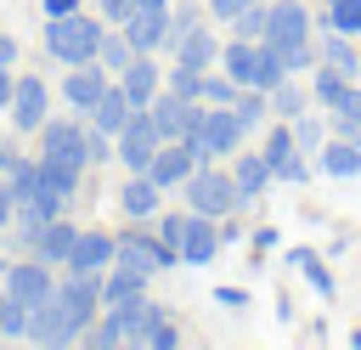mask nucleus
<instances>
[{
  "label": "nucleus",
  "instance_id": "38",
  "mask_svg": "<svg viewBox=\"0 0 361 350\" xmlns=\"http://www.w3.org/2000/svg\"><path fill=\"white\" fill-rule=\"evenodd\" d=\"M327 130H333V135H355V130H361V90H355V85H350L344 102L333 107V124H327Z\"/></svg>",
  "mask_w": 361,
  "mask_h": 350
},
{
  "label": "nucleus",
  "instance_id": "43",
  "mask_svg": "<svg viewBox=\"0 0 361 350\" xmlns=\"http://www.w3.org/2000/svg\"><path fill=\"white\" fill-rule=\"evenodd\" d=\"M85 158H90V169H96V164H107V158H113V135H107V130H96V124H85Z\"/></svg>",
  "mask_w": 361,
  "mask_h": 350
},
{
  "label": "nucleus",
  "instance_id": "8",
  "mask_svg": "<svg viewBox=\"0 0 361 350\" xmlns=\"http://www.w3.org/2000/svg\"><path fill=\"white\" fill-rule=\"evenodd\" d=\"M6 113H11V130H17V135H34V130L45 124V113H51V90H45V73H17Z\"/></svg>",
  "mask_w": 361,
  "mask_h": 350
},
{
  "label": "nucleus",
  "instance_id": "6",
  "mask_svg": "<svg viewBox=\"0 0 361 350\" xmlns=\"http://www.w3.org/2000/svg\"><path fill=\"white\" fill-rule=\"evenodd\" d=\"M158 147H164V135H158V124H152L147 107H135V113L124 119V130L113 135V158H118L130 175H147L152 158H158Z\"/></svg>",
  "mask_w": 361,
  "mask_h": 350
},
{
  "label": "nucleus",
  "instance_id": "37",
  "mask_svg": "<svg viewBox=\"0 0 361 350\" xmlns=\"http://www.w3.org/2000/svg\"><path fill=\"white\" fill-rule=\"evenodd\" d=\"M28 310H34V305H23L17 294L0 288V339H23V333H28Z\"/></svg>",
  "mask_w": 361,
  "mask_h": 350
},
{
  "label": "nucleus",
  "instance_id": "56",
  "mask_svg": "<svg viewBox=\"0 0 361 350\" xmlns=\"http://www.w3.org/2000/svg\"><path fill=\"white\" fill-rule=\"evenodd\" d=\"M0 237H6V226H0Z\"/></svg>",
  "mask_w": 361,
  "mask_h": 350
},
{
  "label": "nucleus",
  "instance_id": "53",
  "mask_svg": "<svg viewBox=\"0 0 361 350\" xmlns=\"http://www.w3.org/2000/svg\"><path fill=\"white\" fill-rule=\"evenodd\" d=\"M175 0H135V11H169Z\"/></svg>",
  "mask_w": 361,
  "mask_h": 350
},
{
  "label": "nucleus",
  "instance_id": "36",
  "mask_svg": "<svg viewBox=\"0 0 361 350\" xmlns=\"http://www.w3.org/2000/svg\"><path fill=\"white\" fill-rule=\"evenodd\" d=\"M293 124V141H299V152H322V141H327V119H316V107H305L299 119H288Z\"/></svg>",
  "mask_w": 361,
  "mask_h": 350
},
{
  "label": "nucleus",
  "instance_id": "57",
  "mask_svg": "<svg viewBox=\"0 0 361 350\" xmlns=\"http://www.w3.org/2000/svg\"><path fill=\"white\" fill-rule=\"evenodd\" d=\"M322 6H327V0H322Z\"/></svg>",
  "mask_w": 361,
  "mask_h": 350
},
{
  "label": "nucleus",
  "instance_id": "14",
  "mask_svg": "<svg viewBox=\"0 0 361 350\" xmlns=\"http://www.w3.org/2000/svg\"><path fill=\"white\" fill-rule=\"evenodd\" d=\"M118 260V231H96V226H79V243L68 254L62 271H107Z\"/></svg>",
  "mask_w": 361,
  "mask_h": 350
},
{
  "label": "nucleus",
  "instance_id": "13",
  "mask_svg": "<svg viewBox=\"0 0 361 350\" xmlns=\"http://www.w3.org/2000/svg\"><path fill=\"white\" fill-rule=\"evenodd\" d=\"M113 85V73L102 68V62H79V68H68L62 73V102L73 107V113H90L96 107V96Z\"/></svg>",
  "mask_w": 361,
  "mask_h": 350
},
{
  "label": "nucleus",
  "instance_id": "10",
  "mask_svg": "<svg viewBox=\"0 0 361 350\" xmlns=\"http://www.w3.org/2000/svg\"><path fill=\"white\" fill-rule=\"evenodd\" d=\"M243 124H237V113L231 107H209V119H203V135L192 141V152H197V164H214V158H231L237 147H243Z\"/></svg>",
  "mask_w": 361,
  "mask_h": 350
},
{
  "label": "nucleus",
  "instance_id": "12",
  "mask_svg": "<svg viewBox=\"0 0 361 350\" xmlns=\"http://www.w3.org/2000/svg\"><path fill=\"white\" fill-rule=\"evenodd\" d=\"M28 344H39V350H62V344H79V333L68 327V316H62V305H56V294L51 299H39L34 310H28V333H23Z\"/></svg>",
  "mask_w": 361,
  "mask_h": 350
},
{
  "label": "nucleus",
  "instance_id": "51",
  "mask_svg": "<svg viewBox=\"0 0 361 350\" xmlns=\"http://www.w3.org/2000/svg\"><path fill=\"white\" fill-rule=\"evenodd\" d=\"M11 62H17V40H11V34H0V68H11Z\"/></svg>",
  "mask_w": 361,
  "mask_h": 350
},
{
  "label": "nucleus",
  "instance_id": "19",
  "mask_svg": "<svg viewBox=\"0 0 361 350\" xmlns=\"http://www.w3.org/2000/svg\"><path fill=\"white\" fill-rule=\"evenodd\" d=\"M118 209H124L130 220H158V209H164V186H158L152 175H130V181L118 186Z\"/></svg>",
  "mask_w": 361,
  "mask_h": 350
},
{
  "label": "nucleus",
  "instance_id": "39",
  "mask_svg": "<svg viewBox=\"0 0 361 350\" xmlns=\"http://www.w3.org/2000/svg\"><path fill=\"white\" fill-rule=\"evenodd\" d=\"M282 79H288V62H282V56H276V51H271V45L259 40V73H254V85H259V90L271 96V90L282 85Z\"/></svg>",
  "mask_w": 361,
  "mask_h": 350
},
{
  "label": "nucleus",
  "instance_id": "2",
  "mask_svg": "<svg viewBox=\"0 0 361 350\" xmlns=\"http://www.w3.org/2000/svg\"><path fill=\"white\" fill-rule=\"evenodd\" d=\"M102 17L90 11H73V17H45L39 40H45V56L62 62V68H79V62H96V45H102Z\"/></svg>",
  "mask_w": 361,
  "mask_h": 350
},
{
  "label": "nucleus",
  "instance_id": "7",
  "mask_svg": "<svg viewBox=\"0 0 361 350\" xmlns=\"http://www.w3.org/2000/svg\"><path fill=\"white\" fill-rule=\"evenodd\" d=\"M118 260H124V265H141V271H152V277L180 265V254H175L158 231H141V220H130V226L118 231Z\"/></svg>",
  "mask_w": 361,
  "mask_h": 350
},
{
  "label": "nucleus",
  "instance_id": "47",
  "mask_svg": "<svg viewBox=\"0 0 361 350\" xmlns=\"http://www.w3.org/2000/svg\"><path fill=\"white\" fill-rule=\"evenodd\" d=\"M79 6H85V0H39V11H45V17H73Z\"/></svg>",
  "mask_w": 361,
  "mask_h": 350
},
{
  "label": "nucleus",
  "instance_id": "42",
  "mask_svg": "<svg viewBox=\"0 0 361 350\" xmlns=\"http://www.w3.org/2000/svg\"><path fill=\"white\" fill-rule=\"evenodd\" d=\"M197 79H203L197 68H180V62H175V68L164 73V90H175L180 102H192V96H197Z\"/></svg>",
  "mask_w": 361,
  "mask_h": 350
},
{
  "label": "nucleus",
  "instance_id": "44",
  "mask_svg": "<svg viewBox=\"0 0 361 350\" xmlns=\"http://www.w3.org/2000/svg\"><path fill=\"white\" fill-rule=\"evenodd\" d=\"M203 6H209V17H214V23H231V17H243L254 0H203Z\"/></svg>",
  "mask_w": 361,
  "mask_h": 350
},
{
  "label": "nucleus",
  "instance_id": "3",
  "mask_svg": "<svg viewBox=\"0 0 361 350\" xmlns=\"http://www.w3.org/2000/svg\"><path fill=\"white\" fill-rule=\"evenodd\" d=\"M180 203L186 209H197V215H237L243 209V192H237V181H231V169H214V164H197L192 175H186V186H180Z\"/></svg>",
  "mask_w": 361,
  "mask_h": 350
},
{
  "label": "nucleus",
  "instance_id": "22",
  "mask_svg": "<svg viewBox=\"0 0 361 350\" xmlns=\"http://www.w3.org/2000/svg\"><path fill=\"white\" fill-rule=\"evenodd\" d=\"M147 282H152V271L113 260V265L102 271V310H107V305H118V299H135V294H147Z\"/></svg>",
  "mask_w": 361,
  "mask_h": 350
},
{
  "label": "nucleus",
  "instance_id": "32",
  "mask_svg": "<svg viewBox=\"0 0 361 350\" xmlns=\"http://www.w3.org/2000/svg\"><path fill=\"white\" fill-rule=\"evenodd\" d=\"M39 186H51L56 198H79V192H85V169L56 164V158H39Z\"/></svg>",
  "mask_w": 361,
  "mask_h": 350
},
{
  "label": "nucleus",
  "instance_id": "18",
  "mask_svg": "<svg viewBox=\"0 0 361 350\" xmlns=\"http://www.w3.org/2000/svg\"><path fill=\"white\" fill-rule=\"evenodd\" d=\"M73 243H79V226H73L68 215H56V220H45V226H39V237H34V248H28V254H39L45 265H56V271H62V265H68V254H73Z\"/></svg>",
  "mask_w": 361,
  "mask_h": 350
},
{
  "label": "nucleus",
  "instance_id": "54",
  "mask_svg": "<svg viewBox=\"0 0 361 350\" xmlns=\"http://www.w3.org/2000/svg\"><path fill=\"white\" fill-rule=\"evenodd\" d=\"M6 158H11V141H0V164H6Z\"/></svg>",
  "mask_w": 361,
  "mask_h": 350
},
{
  "label": "nucleus",
  "instance_id": "45",
  "mask_svg": "<svg viewBox=\"0 0 361 350\" xmlns=\"http://www.w3.org/2000/svg\"><path fill=\"white\" fill-rule=\"evenodd\" d=\"M130 11H135V0H96V17L102 23H124Z\"/></svg>",
  "mask_w": 361,
  "mask_h": 350
},
{
  "label": "nucleus",
  "instance_id": "26",
  "mask_svg": "<svg viewBox=\"0 0 361 350\" xmlns=\"http://www.w3.org/2000/svg\"><path fill=\"white\" fill-rule=\"evenodd\" d=\"M220 68L237 79V85H254V73H259V40H226L220 45Z\"/></svg>",
  "mask_w": 361,
  "mask_h": 350
},
{
  "label": "nucleus",
  "instance_id": "20",
  "mask_svg": "<svg viewBox=\"0 0 361 350\" xmlns=\"http://www.w3.org/2000/svg\"><path fill=\"white\" fill-rule=\"evenodd\" d=\"M118 28H124V40H130L135 51H152V56H158L164 40H169V11H130Z\"/></svg>",
  "mask_w": 361,
  "mask_h": 350
},
{
  "label": "nucleus",
  "instance_id": "48",
  "mask_svg": "<svg viewBox=\"0 0 361 350\" xmlns=\"http://www.w3.org/2000/svg\"><path fill=\"white\" fill-rule=\"evenodd\" d=\"M214 299H220L226 310H243V305H248V294H243V288H214Z\"/></svg>",
  "mask_w": 361,
  "mask_h": 350
},
{
  "label": "nucleus",
  "instance_id": "29",
  "mask_svg": "<svg viewBox=\"0 0 361 350\" xmlns=\"http://www.w3.org/2000/svg\"><path fill=\"white\" fill-rule=\"evenodd\" d=\"M259 158L271 164V175H282V169L299 158V141H293V124H288V119H276V124L265 130V147H259Z\"/></svg>",
  "mask_w": 361,
  "mask_h": 350
},
{
  "label": "nucleus",
  "instance_id": "5",
  "mask_svg": "<svg viewBox=\"0 0 361 350\" xmlns=\"http://www.w3.org/2000/svg\"><path fill=\"white\" fill-rule=\"evenodd\" d=\"M34 135H39V158L90 169V158H85V113H45V124Z\"/></svg>",
  "mask_w": 361,
  "mask_h": 350
},
{
  "label": "nucleus",
  "instance_id": "17",
  "mask_svg": "<svg viewBox=\"0 0 361 350\" xmlns=\"http://www.w3.org/2000/svg\"><path fill=\"white\" fill-rule=\"evenodd\" d=\"M192 169H197V152H192V147H186V141H164V147H158V158H152V169H147V175H152V181H158V186H164V192H180V186H186V175H192Z\"/></svg>",
  "mask_w": 361,
  "mask_h": 350
},
{
  "label": "nucleus",
  "instance_id": "30",
  "mask_svg": "<svg viewBox=\"0 0 361 350\" xmlns=\"http://www.w3.org/2000/svg\"><path fill=\"white\" fill-rule=\"evenodd\" d=\"M130 56H135V45L124 40V28H118V23H107V28H102V45H96V62L118 79V73L130 68Z\"/></svg>",
  "mask_w": 361,
  "mask_h": 350
},
{
  "label": "nucleus",
  "instance_id": "34",
  "mask_svg": "<svg viewBox=\"0 0 361 350\" xmlns=\"http://www.w3.org/2000/svg\"><path fill=\"white\" fill-rule=\"evenodd\" d=\"M316 28H338V34H361V0H327Z\"/></svg>",
  "mask_w": 361,
  "mask_h": 350
},
{
  "label": "nucleus",
  "instance_id": "11",
  "mask_svg": "<svg viewBox=\"0 0 361 350\" xmlns=\"http://www.w3.org/2000/svg\"><path fill=\"white\" fill-rule=\"evenodd\" d=\"M56 265H45L39 254H28V260H17V265H6L0 277H6V294H17L23 305H39V299H51L56 294V277H51Z\"/></svg>",
  "mask_w": 361,
  "mask_h": 350
},
{
  "label": "nucleus",
  "instance_id": "35",
  "mask_svg": "<svg viewBox=\"0 0 361 350\" xmlns=\"http://www.w3.org/2000/svg\"><path fill=\"white\" fill-rule=\"evenodd\" d=\"M231 96H237V79H231L226 68H220V73L209 68V73L197 79V102H209V107H231Z\"/></svg>",
  "mask_w": 361,
  "mask_h": 350
},
{
  "label": "nucleus",
  "instance_id": "1",
  "mask_svg": "<svg viewBox=\"0 0 361 350\" xmlns=\"http://www.w3.org/2000/svg\"><path fill=\"white\" fill-rule=\"evenodd\" d=\"M265 45L288 62V73H310L322 62L310 45V6L305 0H271L265 6Z\"/></svg>",
  "mask_w": 361,
  "mask_h": 350
},
{
  "label": "nucleus",
  "instance_id": "55",
  "mask_svg": "<svg viewBox=\"0 0 361 350\" xmlns=\"http://www.w3.org/2000/svg\"><path fill=\"white\" fill-rule=\"evenodd\" d=\"M350 344H355V350H361V327H355V333H350Z\"/></svg>",
  "mask_w": 361,
  "mask_h": 350
},
{
  "label": "nucleus",
  "instance_id": "46",
  "mask_svg": "<svg viewBox=\"0 0 361 350\" xmlns=\"http://www.w3.org/2000/svg\"><path fill=\"white\" fill-rule=\"evenodd\" d=\"M276 181H282V186H305V181H310V164H305V152H299V158H293V164H288Z\"/></svg>",
  "mask_w": 361,
  "mask_h": 350
},
{
  "label": "nucleus",
  "instance_id": "40",
  "mask_svg": "<svg viewBox=\"0 0 361 350\" xmlns=\"http://www.w3.org/2000/svg\"><path fill=\"white\" fill-rule=\"evenodd\" d=\"M226 28H231L237 40H265V0H254V6H248L243 17H231Z\"/></svg>",
  "mask_w": 361,
  "mask_h": 350
},
{
  "label": "nucleus",
  "instance_id": "9",
  "mask_svg": "<svg viewBox=\"0 0 361 350\" xmlns=\"http://www.w3.org/2000/svg\"><path fill=\"white\" fill-rule=\"evenodd\" d=\"M220 248H226V243H220V220H214V215H197V209H186V215H180V237H175V254H180V265H209Z\"/></svg>",
  "mask_w": 361,
  "mask_h": 350
},
{
  "label": "nucleus",
  "instance_id": "23",
  "mask_svg": "<svg viewBox=\"0 0 361 350\" xmlns=\"http://www.w3.org/2000/svg\"><path fill=\"white\" fill-rule=\"evenodd\" d=\"M316 169H322V175H333V181H355V175H361V147H355L350 135H338V141H322V152H316Z\"/></svg>",
  "mask_w": 361,
  "mask_h": 350
},
{
  "label": "nucleus",
  "instance_id": "31",
  "mask_svg": "<svg viewBox=\"0 0 361 350\" xmlns=\"http://www.w3.org/2000/svg\"><path fill=\"white\" fill-rule=\"evenodd\" d=\"M305 107H316V102H310V85H299V79L288 73V79L271 90V119H299Z\"/></svg>",
  "mask_w": 361,
  "mask_h": 350
},
{
  "label": "nucleus",
  "instance_id": "4",
  "mask_svg": "<svg viewBox=\"0 0 361 350\" xmlns=\"http://www.w3.org/2000/svg\"><path fill=\"white\" fill-rule=\"evenodd\" d=\"M56 305H62L68 327L85 339V327L102 316V271H62L56 277Z\"/></svg>",
  "mask_w": 361,
  "mask_h": 350
},
{
  "label": "nucleus",
  "instance_id": "41",
  "mask_svg": "<svg viewBox=\"0 0 361 350\" xmlns=\"http://www.w3.org/2000/svg\"><path fill=\"white\" fill-rule=\"evenodd\" d=\"M141 344H147V350H180V327H175L169 316H158V322L141 333Z\"/></svg>",
  "mask_w": 361,
  "mask_h": 350
},
{
  "label": "nucleus",
  "instance_id": "21",
  "mask_svg": "<svg viewBox=\"0 0 361 350\" xmlns=\"http://www.w3.org/2000/svg\"><path fill=\"white\" fill-rule=\"evenodd\" d=\"M231 181H237L243 203H254V198H265V192H271V181H276V175H271V164H265L259 152H243V147H237V152H231Z\"/></svg>",
  "mask_w": 361,
  "mask_h": 350
},
{
  "label": "nucleus",
  "instance_id": "24",
  "mask_svg": "<svg viewBox=\"0 0 361 350\" xmlns=\"http://www.w3.org/2000/svg\"><path fill=\"white\" fill-rule=\"evenodd\" d=\"M130 113H135V107H130V96H124V85H118V79H113V85H107V90H102V96H96V107H90V113H85V119H90V124H96V130H107V135H118V130H124V119H130Z\"/></svg>",
  "mask_w": 361,
  "mask_h": 350
},
{
  "label": "nucleus",
  "instance_id": "50",
  "mask_svg": "<svg viewBox=\"0 0 361 350\" xmlns=\"http://www.w3.org/2000/svg\"><path fill=\"white\" fill-rule=\"evenodd\" d=\"M254 248H276V226H254Z\"/></svg>",
  "mask_w": 361,
  "mask_h": 350
},
{
  "label": "nucleus",
  "instance_id": "15",
  "mask_svg": "<svg viewBox=\"0 0 361 350\" xmlns=\"http://www.w3.org/2000/svg\"><path fill=\"white\" fill-rule=\"evenodd\" d=\"M169 56L180 62V68H197V73H209V68H220V40H214V28H209V17L192 28V34H180L175 45H169Z\"/></svg>",
  "mask_w": 361,
  "mask_h": 350
},
{
  "label": "nucleus",
  "instance_id": "52",
  "mask_svg": "<svg viewBox=\"0 0 361 350\" xmlns=\"http://www.w3.org/2000/svg\"><path fill=\"white\" fill-rule=\"evenodd\" d=\"M11 85H17V73H11V68H0V107L11 102Z\"/></svg>",
  "mask_w": 361,
  "mask_h": 350
},
{
  "label": "nucleus",
  "instance_id": "27",
  "mask_svg": "<svg viewBox=\"0 0 361 350\" xmlns=\"http://www.w3.org/2000/svg\"><path fill=\"white\" fill-rule=\"evenodd\" d=\"M344 90H350V73H338L333 62H316V68H310V102H316L322 113H333V107L344 102Z\"/></svg>",
  "mask_w": 361,
  "mask_h": 350
},
{
  "label": "nucleus",
  "instance_id": "25",
  "mask_svg": "<svg viewBox=\"0 0 361 350\" xmlns=\"http://www.w3.org/2000/svg\"><path fill=\"white\" fill-rule=\"evenodd\" d=\"M316 56L322 62H333L338 73H361V45H355V34H338V28H322V40H316Z\"/></svg>",
  "mask_w": 361,
  "mask_h": 350
},
{
  "label": "nucleus",
  "instance_id": "49",
  "mask_svg": "<svg viewBox=\"0 0 361 350\" xmlns=\"http://www.w3.org/2000/svg\"><path fill=\"white\" fill-rule=\"evenodd\" d=\"M11 209H17V198H11V186H6V175H0V226L11 231Z\"/></svg>",
  "mask_w": 361,
  "mask_h": 350
},
{
  "label": "nucleus",
  "instance_id": "28",
  "mask_svg": "<svg viewBox=\"0 0 361 350\" xmlns=\"http://www.w3.org/2000/svg\"><path fill=\"white\" fill-rule=\"evenodd\" d=\"M231 113H237V124L254 135V130H265V124H271V96H265L259 85H237V96H231Z\"/></svg>",
  "mask_w": 361,
  "mask_h": 350
},
{
  "label": "nucleus",
  "instance_id": "16",
  "mask_svg": "<svg viewBox=\"0 0 361 350\" xmlns=\"http://www.w3.org/2000/svg\"><path fill=\"white\" fill-rule=\"evenodd\" d=\"M118 85H124V96H130V107H147L158 90H164V73H158V56L152 51H135L130 56V68L118 73Z\"/></svg>",
  "mask_w": 361,
  "mask_h": 350
},
{
  "label": "nucleus",
  "instance_id": "33",
  "mask_svg": "<svg viewBox=\"0 0 361 350\" xmlns=\"http://www.w3.org/2000/svg\"><path fill=\"white\" fill-rule=\"evenodd\" d=\"M288 265H299V271H305V282H310L322 299H333V271H327V260H322L316 248H293V254H288Z\"/></svg>",
  "mask_w": 361,
  "mask_h": 350
}]
</instances>
